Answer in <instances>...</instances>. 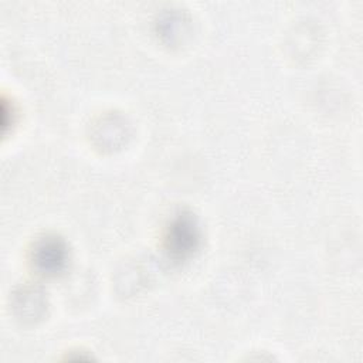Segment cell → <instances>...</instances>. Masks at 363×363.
I'll list each match as a JSON object with an SVG mask.
<instances>
[{
  "mask_svg": "<svg viewBox=\"0 0 363 363\" xmlns=\"http://www.w3.org/2000/svg\"><path fill=\"white\" fill-rule=\"evenodd\" d=\"M196 240H197L196 228L190 220L180 218L173 224V227L170 230L169 241L174 251L186 252V251L194 248Z\"/></svg>",
  "mask_w": 363,
  "mask_h": 363,
  "instance_id": "obj_1",
  "label": "cell"
},
{
  "mask_svg": "<svg viewBox=\"0 0 363 363\" xmlns=\"http://www.w3.org/2000/svg\"><path fill=\"white\" fill-rule=\"evenodd\" d=\"M40 258L38 262L43 265L47 271H57L60 265L64 262V248H61L55 242L45 244L43 248H40Z\"/></svg>",
  "mask_w": 363,
  "mask_h": 363,
  "instance_id": "obj_2",
  "label": "cell"
}]
</instances>
